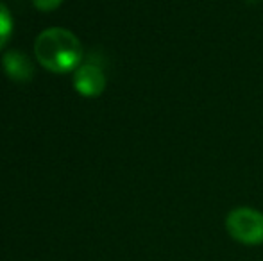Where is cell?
<instances>
[{
    "label": "cell",
    "mask_w": 263,
    "mask_h": 261,
    "mask_svg": "<svg viewBox=\"0 0 263 261\" xmlns=\"http://www.w3.org/2000/svg\"><path fill=\"white\" fill-rule=\"evenodd\" d=\"M2 65L7 77H11L16 83H29L34 75V65L27 57V54L20 50H9L2 57Z\"/></svg>",
    "instance_id": "4"
},
{
    "label": "cell",
    "mask_w": 263,
    "mask_h": 261,
    "mask_svg": "<svg viewBox=\"0 0 263 261\" xmlns=\"http://www.w3.org/2000/svg\"><path fill=\"white\" fill-rule=\"evenodd\" d=\"M11 34H13V16L9 9L0 2V49L7 45Z\"/></svg>",
    "instance_id": "5"
},
{
    "label": "cell",
    "mask_w": 263,
    "mask_h": 261,
    "mask_svg": "<svg viewBox=\"0 0 263 261\" xmlns=\"http://www.w3.org/2000/svg\"><path fill=\"white\" fill-rule=\"evenodd\" d=\"M226 229L243 245L263 244V213L253 208H236L226 218Z\"/></svg>",
    "instance_id": "2"
},
{
    "label": "cell",
    "mask_w": 263,
    "mask_h": 261,
    "mask_svg": "<svg viewBox=\"0 0 263 261\" xmlns=\"http://www.w3.org/2000/svg\"><path fill=\"white\" fill-rule=\"evenodd\" d=\"M36 6V9L43 11V13H49V11H54L55 7L61 6L63 0H32Z\"/></svg>",
    "instance_id": "6"
},
{
    "label": "cell",
    "mask_w": 263,
    "mask_h": 261,
    "mask_svg": "<svg viewBox=\"0 0 263 261\" xmlns=\"http://www.w3.org/2000/svg\"><path fill=\"white\" fill-rule=\"evenodd\" d=\"M73 86L84 97H97L106 88V75L95 65H81L73 73Z\"/></svg>",
    "instance_id": "3"
},
{
    "label": "cell",
    "mask_w": 263,
    "mask_h": 261,
    "mask_svg": "<svg viewBox=\"0 0 263 261\" xmlns=\"http://www.w3.org/2000/svg\"><path fill=\"white\" fill-rule=\"evenodd\" d=\"M34 54L40 65L54 73L77 70L83 61V45L73 32L61 27L43 31L36 38Z\"/></svg>",
    "instance_id": "1"
}]
</instances>
